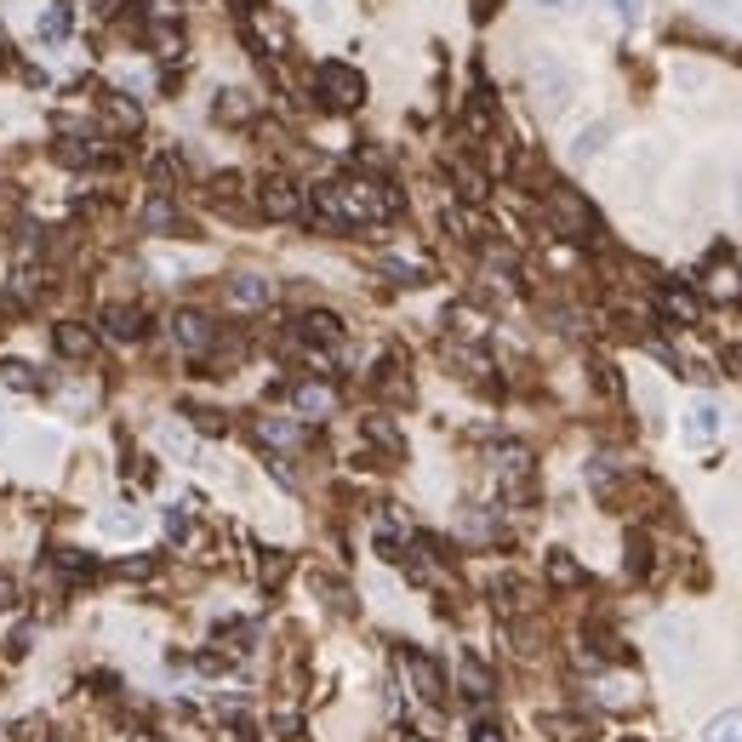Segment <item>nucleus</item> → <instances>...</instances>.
<instances>
[{
  "mask_svg": "<svg viewBox=\"0 0 742 742\" xmlns=\"http://www.w3.org/2000/svg\"><path fill=\"white\" fill-rule=\"evenodd\" d=\"M400 212V194L383 178H326L309 189V218L326 229H371Z\"/></svg>",
  "mask_w": 742,
  "mask_h": 742,
  "instance_id": "f257e3e1",
  "label": "nucleus"
},
{
  "mask_svg": "<svg viewBox=\"0 0 742 742\" xmlns=\"http://www.w3.org/2000/svg\"><path fill=\"white\" fill-rule=\"evenodd\" d=\"M526 92H531L537 115H560L571 97H577V75H571L554 52H537V57L526 63Z\"/></svg>",
  "mask_w": 742,
  "mask_h": 742,
  "instance_id": "f03ea898",
  "label": "nucleus"
},
{
  "mask_svg": "<svg viewBox=\"0 0 742 742\" xmlns=\"http://www.w3.org/2000/svg\"><path fill=\"white\" fill-rule=\"evenodd\" d=\"M315 92H320L326 109H360L365 104V75L354 70V63H320Z\"/></svg>",
  "mask_w": 742,
  "mask_h": 742,
  "instance_id": "7ed1b4c3",
  "label": "nucleus"
},
{
  "mask_svg": "<svg viewBox=\"0 0 742 742\" xmlns=\"http://www.w3.org/2000/svg\"><path fill=\"white\" fill-rule=\"evenodd\" d=\"M257 212L275 218V223H297V218H309V194H303L292 178H263L257 183Z\"/></svg>",
  "mask_w": 742,
  "mask_h": 742,
  "instance_id": "20e7f679",
  "label": "nucleus"
},
{
  "mask_svg": "<svg viewBox=\"0 0 742 742\" xmlns=\"http://www.w3.org/2000/svg\"><path fill=\"white\" fill-rule=\"evenodd\" d=\"M720 428H725V412L714 406V400H691V406L680 412V441L691 452H708V446L720 441Z\"/></svg>",
  "mask_w": 742,
  "mask_h": 742,
  "instance_id": "39448f33",
  "label": "nucleus"
},
{
  "mask_svg": "<svg viewBox=\"0 0 742 742\" xmlns=\"http://www.w3.org/2000/svg\"><path fill=\"white\" fill-rule=\"evenodd\" d=\"M549 212H554V223H560L565 234H577V241H594V234H600L594 206H589L583 194H571V189H554V194H549Z\"/></svg>",
  "mask_w": 742,
  "mask_h": 742,
  "instance_id": "423d86ee",
  "label": "nucleus"
},
{
  "mask_svg": "<svg viewBox=\"0 0 742 742\" xmlns=\"http://www.w3.org/2000/svg\"><path fill=\"white\" fill-rule=\"evenodd\" d=\"M491 475L502 480V491H509V497H526V486H531V452L526 446H497L491 452Z\"/></svg>",
  "mask_w": 742,
  "mask_h": 742,
  "instance_id": "0eeeda50",
  "label": "nucleus"
},
{
  "mask_svg": "<svg viewBox=\"0 0 742 742\" xmlns=\"http://www.w3.org/2000/svg\"><path fill=\"white\" fill-rule=\"evenodd\" d=\"M172 337H178L189 354H206V349L218 343V326L200 315V309H178V315H172Z\"/></svg>",
  "mask_w": 742,
  "mask_h": 742,
  "instance_id": "6e6552de",
  "label": "nucleus"
},
{
  "mask_svg": "<svg viewBox=\"0 0 742 742\" xmlns=\"http://www.w3.org/2000/svg\"><path fill=\"white\" fill-rule=\"evenodd\" d=\"M104 331L115 337V343H144V337H149V315L131 309V303H109V309H104Z\"/></svg>",
  "mask_w": 742,
  "mask_h": 742,
  "instance_id": "1a4fd4ad",
  "label": "nucleus"
},
{
  "mask_svg": "<svg viewBox=\"0 0 742 742\" xmlns=\"http://www.w3.org/2000/svg\"><path fill=\"white\" fill-rule=\"evenodd\" d=\"M657 315H662L668 326H697V320H702V303H697V292H686V286H662V292H657Z\"/></svg>",
  "mask_w": 742,
  "mask_h": 742,
  "instance_id": "9d476101",
  "label": "nucleus"
},
{
  "mask_svg": "<svg viewBox=\"0 0 742 742\" xmlns=\"http://www.w3.org/2000/svg\"><path fill=\"white\" fill-rule=\"evenodd\" d=\"M400 662H406V674H412V691H417L423 702H446V680H441V668H434L423 651H400Z\"/></svg>",
  "mask_w": 742,
  "mask_h": 742,
  "instance_id": "9b49d317",
  "label": "nucleus"
},
{
  "mask_svg": "<svg viewBox=\"0 0 742 742\" xmlns=\"http://www.w3.org/2000/svg\"><path fill=\"white\" fill-rule=\"evenodd\" d=\"M229 303L234 309H268V303H275V280L268 275H229Z\"/></svg>",
  "mask_w": 742,
  "mask_h": 742,
  "instance_id": "f8f14e48",
  "label": "nucleus"
},
{
  "mask_svg": "<svg viewBox=\"0 0 742 742\" xmlns=\"http://www.w3.org/2000/svg\"><path fill=\"white\" fill-rule=\"evenodd\" d=\"M297 337H303V343H320V349H337V343H343V320H337L331 309H309L297 320Z\"/></svg>",
  "mask_w": 742,
  "mask_h": 742,
  "instance_id": "ddd939ff",
  "label": "nucleus"
},
{
  "mask_svg": "<svg viewBox=\"0 0 742 742\" xmlns=\"http://www.w3.org/2000/svg\"><path fill=\"white\" fill-rule=\"evenodd\" d=\"M52 343H57L63 360H92V354H97V337H92L81 320H57V326H52Z\"/></svg>",
  "mask_w": 742,
  "mask_h": 742,
  "instance_id": "4468645a",
  "label": "nucleus"
},
{
  "mask_svg": "<svg viewBox=\"0 0 742 742\" xmlns=\"http://www.w3.org/2000/svg\"><path fill=\"white\" fill-rule=\"evenodd\" d=\"M331 406H337L331 383H297L292 389V412L297 417H331Z\"/></svg>",
  "mask_w": 742,
  "mask_h": 742,
  "instance_id": "2eb2a0df",
  "label": "nucleus"
},
{
  "mask_svg": "<svg viewBox=\"0 0 742 742\" xmlns=\"http://www.w3.org/2000/svg\"><path fill=\"white\" fill-rule=\"evenodd\" d=\"M212 115H218L223 126H241V120H252V115H257V97H252V92H241V86H229V92H218Z\"/></svg>",
  "mask_w": 742,
  "mask_h": 742,
  "instance_id": "dca6fc26",
  "label": "nucleus"
},
{
  "mask_svg": "<svg viewBox=\"0 0 742 742\" xmlns=\"http://www.w3.org/2000/svg\"><path fill=\"white\" fill-rule=\"evenodd\" d=\"M605 144H612V120H594V126H583V131H577V144H571V166H589V160H600V155H605Z\"/></svg>",
  "mask_w": 742,
  "mask_h": 742,
  "instance_id": "f3484780",
  "label": "nucleus"
},
{
  "mask_svg": "<svg viewBox=\"0 0 742 742\" xmlns=\"http://www.w3.org/2000/svg\"><path fill=\"white\" fill-rule=\"evenodd\" d=\"M252 434H257L263 446H280V452L303 446V428H297L292 417H257V423H252Z\"/></svg>",
  "mask_w": 742,
  "mask_h": 742,
  "instance_id": "a211bd4d",
  "label": "nucleus"
},
{
  "mask_svg": "<svg viewBox=\"0 0 742 742\" xmlns=\"http://www.w3.org/2000/svg\"><path fill=\"white\" fill-rule=\"evenodd\" d=\"M144 229L149 234H178L183 229V218H178V206H172V194H149V206H144Z\"/></svg>",
  "mask_w": 742,
  "mask_h": 742,
  "instance_id": "6ab92c4d",
  "label": "nucleus"
},
{
  "mask_svg": "<svg viewBox=\"0 0 742 742\" xmlns=\"http://www.w3.org/2000/svg\"><path fill=\"white\" fill-rule=\"evenodd\" d=\"M0 383H7V389H23V394H41V389H46V371H35L29 360H0Z\"/></svg>",
  "mask_w": 742,
  "mask_h": 742,
  "instance_id": "aec40b11",
  "label": "nucleus"
},
{
  "mask_svg": "<svg viewBox=\"0 0 742 742\" xmlns=\"http://www.w3.org/2000/svg\"><path fill=\"white\" fill-rule=\"evenodd\" d=\"M104 120H109L115 131H138V126H144V109L131 104L126 92H109V97H104Z\"/></svg>",
  "mask_w": 742,
  "mask_h": 742,
  "instance_id": "412c9836",
  "label": "nucleus"
},
{
  "mask_svg": "<svg viewBox=\"0 0 742 742\" xmlns=\"http://www.w3.org/2000/svg\"><path fill=\"white\" fill-rule=\"evenodd\" d=\"M97 531H104V537H120V543H126V537L144 531V515H138V509H104V515H97Z\"/></svg>",
  "mask_w": 742,
  "mask_h": 742,
  "instance_id": "4be33fe9",
  "label": "nucleus"
},
{
  "mask_svg": "<svg viewBox=\"0 0 742 742\" xmlns=\"http://www.w3.org/2000/svg\"><path fill=\"white\" fill-rule=\"evenodd\" d=\"M457 674H463V691H468V697H475V702H486V697L497 691V680H491V668H486L480 657H463V668H457Z\"/></svg>",
  "mask_w": 742,
  "mask_h": 742,
  "instance_id": "5701e85b",
  "label": "nucleus"
},
{
  "mask_svg": "<svg viewBox=\"0 0 742 742\" xmlns=\"http://www.w3.org/2000/svg\"><path fill=\"white\" fill-rule=\"evenodd\" d=\"M155 446H160V452H172L178 463H194V441H189V428H183V423H160V428H155Z\"/></svg>",
  "mask_w": 742,
  "mask_h": 742,
  "instance_id": "b1692460",
  "label": "nucleus"
},
{
  "mask_svg": "<svg viewBox=\"0 0 742 742\" xmlns=\"http://www.w3.org/2000/svg\"><path fill=\"white\" fill-rule=\"evenodd\" d=\"M70 29H75L70 0H57V7H46V12H41V35H46V41H70Z\"/></svg>",
  "mask_w": 742,
  "mask_h": 742,
  "instance_id": "393cba45",
  "label": "nucleus"
},
{
  "mask_svg": "<svg viewBox=\"0 0 742 742\" xmlns=\"http://www.w3.org/2000/svg\"><path fill=\"white\" fill-rule=\"evenodd\" d=\"M549 583H560V589H577V583H583V565L571 560L565 549H554V554H549Z\"/></svg>",
  "mask_w": 742,
  "mask_h": 742,
  "instance_id": "a878e982",
  "label": "nucleus"
},
{
  "mask_svg": "<svg viewBox=\"0 0 742 742\" xmlns=\"http://www.w3.org/2000/svg\"><path fill=\"white\" fill-rule=\"evenodd\" d=\"M628 577H639V583H646L651 577V537H628Z\"/></svg>",
  "mask_w": 742,
  "mask_h": 742,
  "instance_id": "bb28decb",
  "label": "nucleus"
},
{
  "mask_svg": "<svg viewBox=\"0 0 742 742\" xmlns=\"http://www.w3.org/2000/svg\"><path fill=\"white\" fill-rule=\"evenodd\" d=\"M702 742H742V714H714L702 731Z\"/></svg>",
  "mask_w": 742,
  "mask_h": 742,
  "instance_id": "cd10ccee",
  "label": "nucleus"
},
{
  "mask_svg": "<svg viewBox=\"0 0 742 742\" xmlns=\"http://www.w3.org/2000/svg\"><path fill=\"white\" fill-rule=\"evenodd\" d=\"M383 275H389V280H400V286H423V280H428V268L400 263V257H383Z\"/></svg>",
  "mask_w": 742,
  "mask_h": 742,
  "instance_id": "c85d7f7f",
  "label": "nucleus"
},
{
  "mask_svg": "<svg viewBox=\"0 0 742 742\" xmlns=\"http://www.w3.org/2000/svg\"><path fill=\"white\" fill-rule=\"evenodd\" d=\"M286 571H292V554H280V549H268V554H263V565H257V577H263V589H275V583L286 577Z\"/></svg>",
  "mask_w": 742,
  "mask_h": 742,
  "instance_id": "c756f323",
  "label": "nucleus"
},
{
  "mask_svg": "<svg viewBox=\"0 0 742 742\" xmlns=\"http://www.w3.org/2000/svg\"><path fill=\"white\" fill-rule=\"evenodd\" d=\"M365 434H371V441H378V446H389L394 457L406 452V441H400V428H394V423H383V417H365Z\"/></svg>",
  "mask_w": 742,
  "mask_h": 742,
  "instance_id": "7c9ffc66",
  "label": "nucleus"
},
{
  "mask_svg": "<svg viewBox=\"0 0 742 742\" xmlns=\"http://www.w3.org/2000/svg\"><path fill=\"white\" fill-rule=\"evenodd\" d=\"M57 565H63V577H75V583H92V577H97V565H92L86 554H75V549H63Z\"/></svg>",
  "mask_w": 742,
  "mask_h": 742,
  "instance_id": "2f4dec72",
  "label": "nucleus"
},
{
  "mask_svg": "<svg viewBox=\"0 0 742 742\" xmlns=\"http://www.w3.org/2000/svg\"><path fill=\"white\" fill-rule=\"evenodd\" d=\"M605 12H612L623 29H634L639 18H646V0H605Z\"/></svg>",
  "mask_w": 742,
  "mask_h": 742,
  "instance_id": "473e14b6",
  "label": "nucleus"
},
{
  "mask_svg": "<svg viewBox=\"0 0 742 742\" xmlns=\"http://www.w3.org/2000/svg\"><path fill=\"white\" fill-rule=\"evenodd\" d=\"M554 725V736H565V742H583V736H594V725H583V720H549Z\"/></svg>",
  "mask_w": 742,
  "mask_h": 742,
  "instance_id": "72a5a7b5",
  "label": "nucleus"
},
{
  "mask_svg": "<svg viewBox=\"0 0 742 742\" xmlns=\"http://www.w3.org/2000/svg\"><path fill=\"white\" fill-rule=\"evenodd\" d=\"M189 423H194V428H200V434H223V428H229V423H223V417H218V412H200V406H194V412H189Z\"/></svg>",
  "mask_w": 742,
  "mask_h": 742,
  "instance_id": "f704fd0d",
  "label": "nucleus"
},
{
  "mask_svg": "<svg viewBox=\"0 0 742 742\" xmlns=\"http://www.w3.org/2000/svg\"><path fill=\"white\" fill-rule=\"evenodd\" d=\"M115 571H120V577H149V571H155V554H138V560H120Z\"/></svg>",
  "mask_w": 742,
  "mask_h": 742,
  "instance_id": "c9c22d12",
  "label": "nucleus"
},
{
  "mask_svg": "<svg viewBox=\"0 0 742 742\" xmlns=\"http://www.w3.org/2000/svg\"><path fill=\"white\" fill-rule=\"evenodd\" d=\"M594 383H600L605 394H617V389H623V383H617V371H612V365H605V360H594Z\"/></svg>",
  "mask_w": 742,
  "mask_h": 742,
  "instance_id": "e433bc0d",
  "label": "nucleus"
},
{
  "mask_svg": "<svg viewBox=\"0 0 742 742\" xmlns=\"http://www.w3.org/2000/svg\"><path fill=\"white\" fill-rule=\"evenodd\" d=\"M12 605H18V583L0 577V612H12Z\"/></svg>",
  "mask_w": 742,
  "mask_h": 742,
  "instance_id": "4c0bfd02",
  "label": "nucleus"
},
{
  "mask_svg": "<svg viewBox=\"0 0 742 742\" xmlns=\"http://www.w3.org/2000/svg\"><path fill=\"white\" fill-rule=\"evenodd\" d=\"M531 7H537V12H571L577 0H531Z\"/></svg>",
  "mask_w": 742,
  "mask_h": 742,
  "instance_id": "58836bf2",
  "label": "nucleus"
},
{
  "mask_svg": "<svg viewBox=\"0 0 742 742\" xmlns=\"http://www.w3.org/2000/svg\"><path fill=\"white\" fill-rule=\"evenodd\" d=\"M714 12H725V18H742V0H708Z\"/></svg>",
  "mask_w": 742,
  "mask_h": 742,
  "instance_id": "ea45409f",
  "label": "nucleus"
},
{
  "mask_svg": "<svg viewBox=\"0 0 742 742\" xmlns=\"http://www.w3.org/2000/svg\"><path fill=\"white\" fill-rule=\"evenodd\" d=\"M468 742H502V731L497 725H475V736H468Z\"/></svg>",
  "mask_w": 742,
  "mask_h": 742,
  "instance_id": "a19ab883",
  "label": "nucleus"
},
{
  "mask_svg": "<svg viewBox=\"0 0 742 742\" xmlns=\"http://www.w3.org/2000/svg\"><path fill=\"white\" fill-rule=\"evenodd\" d=\"M725 360H731V371H742V343H731V349H725Z\"/></svg>",
  "mask_w": 742,
  "mask_h": 742,
  "instance_id": "79ce46f5",
  "label": "nucleus"
},
{
  "mask_svg": "<svg viewBox=\"0 0 742 742\" xmlns=\"http://www.w3.org/2000/svg\"><path fill=\"white\" fill-rule=\"evenodd\" d=\"M303 7H309V12H326V0H303Z\"/></svg>",
  "mask_w": 742,
  "mask_h": 742,
  "instance_id": "37998d69",
  "label": "nucleus"
},
{
  "mask_svg": "<svg viewBox=\"0 0 742 742\" xmlns=\"http://www.w3.org/2000/svg\"><path fill=\"white\" fill-rule=\"evenodd\" d=\"M7 63H12V57H7V41H0V70H7Z\"/></svg>",
  "mask_w": 742,
  "mask_h": 742,
  "instance_id": "c03bdc74",
  "label": "nucleus"
},
{
  "mask_svg": "<svg viewBox=\"0 0 742 742\" xmlns=\"http://www.w3.org/2000/svg\"><path fill=\"white\" fill-rule=\"evenodd\" d=\"M400 742H428V736H417V731H406V736H400Z\"/></svg>",
  "mask_w": 742,
  "mask_h": 742,
  "instance_id": "a18cd8bd",
  "label": "nucleus"
},
{
  "mask_svg": "<svg viewBox=\"0 0 742 742\" xmlns=\"http://www.w3.org/2000/svg\"><path fill=\"white\" fill-rule=\"evenodd\" d=\"M736 212H742V183H736Z\"/></svg>",
  "mask_w": 742,
  "mask_h": 742,
  "instance_id": "49530a36",
  "label": "nucleus"
},
{
  "mask_svg": "<svg viewBox=\"0 0 742 742\" xmlns=\"http://www.w3.org/2000/svg\"><path fill=\"white\" fill-rule=\"evenodd\" d=\"M736 63H742V52H736Z\"/></svg>",
  "mask_w": 742,
  "mask_h": 742,
  "instance_id": "de8ad7c7",
  "label": "nucleus"
}]
</instances>
